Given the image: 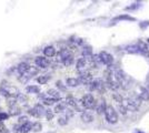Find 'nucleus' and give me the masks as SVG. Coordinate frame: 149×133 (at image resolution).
<instances>
[{
  "instance_id": "cd10ccee",
  "label": "nucleus",
  "mask_w": 149,
  "mask_h": 133,
  "mask_svg": "<svg viewBox=\"0 0 149 133\" xmlns=\"http://www.w3.org/2000/svg\"><path fill=\"white\" fill-rule=\"evenodd\" d=\"M113 97H114V100L118 103V104H120V103L124 102V98L121 97L119 93H114V94H113Z\"/></svg>"
},
{
  "instance_id": "dca6fc26",
  "label": "nucleus",
  "mask_w": 149,
  "mask_h": 133,
  "mask_svg": "<svg viewBox=\"0 0 149 133\" xmlns=\"http://www.w3.org/2000/svg\"><path fill=\"white\" fill-rule=\"evenodd\" d=\"M34 109L36 110V112H37V114L39 115V118H41V117H43L45 115V113H46V110H45V108H43V104H36L35 106H34Z\"/></svg>"
},
{
  "instance_id": "4be33fe9",
  "label": "nucleus",
  "mask_w": 149,
  "mask_h": 133,
  "mask_svg": "<svg viewBox=\"0 0 149 133\" xmlns=\"http://www.w3.org/2000/svg\"><path fill=\"white\" fill-rule=\"evenodd\" d=\"M43 130V124L39 122V121H37L35 123H32V126H31V131H34V132H40Z\"/></svg>"
},
{
  "instance_id": "4468645a",
  "label": "nucleus",
  "mask_w": 149,
  "mask_h": 133,
  "mask_svg": "<svg viewBox=\"0 0 149 133\" xmlns=\"http://www.w3.org/2000/svg\"><path fill=\"white\" fill-rule=\"evenodd\" d=\"M47 94L49 95L50 98L56 99V100H60V93H59V91L56 90V89H49V90L47 91Z\"/></svg>"
},
{
  "instance_id": "b1692460",
  "label": "nucleus",
  "mask_w": 149,
  "mask_h": 133,
  "mask_svg": "<svg viewBox=\"0 0 149 133\" xmlns=\"http://www.w3.org/2000/svg\"><path fill=\"white\" fill-rule=\"evenodd\" d=\"M49 80V76H39L37 78V82L39 84H46Z\"/></svg>"
},
{
  "instance_id": "423d86ee",
  "label": "nucleus",
  "mask_w": 149,
  "mask_h": 133,
  "mask_svg": "<svg viewBox=\"0 0 149 133\" xmlns=\"http://www.w3.org/2000/svg\"><path fill=\"white\" fill-rule=\"evenodd\" d=\"M102 88V81L100 79H95L89 83V90L90 91H96V90H100Z\"/></svg>"
},
{
  "instance_id": "9b49d317",
  "label": "nucleus",
  "mask_w": 149,
  "mask_h": 133,
  "mask_svg": "<svg viewBox=\"0 0 149 133\" xmlns=\"http://www.w3.org/2000/svg\"><path fill=\"white\" fill-rule=\"evenodd\" d=\"M21 113V109L20 106H18V104L14 105L11 108H9V115L11 117H16V115H19Z\"/></svg>"
},
{
  "instance_id": "2eb2a0df",
  "label": "nucleus",
  "mask_w": 149,
  "mask_h": 133,
  "mask_svg": "<svg viewBox=\"0 0 149 133\" xmlns=\"http://www.w3.org/2000/svg\"><path fill=\"white\" fill-rule=\"evenodd\" d=\"M95 108H96V111H97V113H98V114H101V113H105V110H106V108H107L106 102H105L104 100H101V101H100L99 104L96 105Z\"/></svg>"
},
{
  "instance_id": "5701e85b",
  "label": "nucleus",
  "mask_w": 149,
  "mask_h": 133,
  "mask_svg": "<svg viewBox=\"0 0 149 133\" xmlns=\"http://www.w3.org/2000/svg\"><path fill=\"white\" fill-rule=\"evenodd\" d=\"M65 103L68 105H71V106H76V105L78 104V102L76 101V99L73 98V97H71V95L66 98V102H65Z\"/></svg>"
},
{
  "instance_id": "6ab92c4d",
  "label": "nucleus",
  "mask_w": 149,
  "mask_h": 133,
  "mask_svg": "<svg viewBox=\"0 0 149 133\" xmlns=\"http://www.w3.org/2000/svg\"><path fill=\"white\" fill-rule=\"evenodd\" d=\"M66 103L65 102H61V103H58L56 106H55V109H54V111L55 113H61V112H65L66 111Z\"/></svg>"
},
{
  "instance_id": "7c9ffc66",
  "label": "nucleus",
  "mask_w": 149,
  "mask_h": 133,
  "mask_svg": "<svg viewBox=\"0 0 149 133\" xmlns=\"http://www.w3.org/2000/svg\"><path fill=\"white\" fill-rule=\"evenodd\" d=\"M127 52H130V53H136V52H138V48H137V46H129L127 47Z\"/></svg>"
},
{
  "instance_id": "4c0bfd02",
  "label": "nucleus",
  "mask_w": 149,
  "mask_h": 133,
  "mask_svg": "<svg viewBox=\"0 0 149 133\" xmlns=\"http://www.w3.org/2000/svg\"><path fill=\"white\" fill-rule=\"evenodd\" d=\"M136 133H144V132H140V131H138V132H136Z\"/></svg>"
},
{
  "instance_id": "e433bc0d",
  "label": "nucleus",
  "mask_w": 149,
  "mask_h": 133,
  "mask_svg": "<svg viewBox=\"0 0 149 133\" xmlns=\"http://www.w3.org/2000/svg\"><path fill=\"white\" fill-rule=\"evenodd\" d=\"M147 88H148V89H147V90H148V91H149V83L147 84Z\"/></svg>"
},
{
  "instance_id": "c756f323",
  "label": "nucleus",
  "mask_w": 149,
  "mask_h": 133,
  "mask_svg": "<svg viewBox=\"0 0 149 133\" xmlns=\"http://www.w3.org/2000/svg\"><path fill=\"white\" fill-rule=\"evenodd\" d=\"M118 111H119L121 114L126 115V114H127V108L122 104V103H120V104H118Z\"/></svg>"
},
{
  "instance_id": "1a4fd4ad",
  "label": "nucleus",
  "mask_w": 149,
  "mask_h": 133,
  "mask_svg": "<svg viewBox=\"0 0 149 133\" xmlns=\"http://www.w3.org/2000/svg\"><path fill=\"white\" fill-rule=\"evenodd\" d=\"M43 55L46 57H48V58L54 57L56 55V49H55L52 46H48V47H46V48L43 49Z\"/></svg>"
},
{
  "instance_id": "a878e982",
  "label": "nucleus",
  "mask_w": 149,
  "mask_h": 133,
  "mask_svg": "<svg viewBox=\"0 0 149 133\" xmlns=\"http://www.w3.org/2000/svg\"><path fill=\"white\" fill-rule=\"evenodd\" d=\"M57 101H59V100H56V99H52V98H45L43 100L45 105H52L55 102H57Z\"/></svg>"
},
{
  "instance_id": "f257e3e1",
  "label": "nucleus",
  "mask_w": 149,
  "mask_h": 133,
  "mask_svg": "<svg viewBox=\"0 0 149 133\" xmlns=\"http://www.w3.org/2000/svg\"><path fill=\"white\" fill-rule=\"evenodd\" d=\"M141 104V100L139 98V95H131L130 98L126 100V104H124L126 108L133 110V111H138V108Z\"/></svg>"
},
{
  "instance_id": "412c9836",
  "label": "nucleus",
  "mask_w": 149,
  "mask_h": 133,
  "mask_svg": "<svg viewBox=\"0 0 149 133\" xmlns=\"http://www.w3.org/2000/svg\"><path fill=\"white\" fill-rule=\"evenodd\" d=\"M67 84L69 85V87H78L79 85V81L77 78H68L67 79Z\"/></svg>"
},
{
  "instance_id": "c9c22d12",
  "label": "nucleus",
  "mask_w": 149,
  "mask_h": 133,
  "mask_svg": "<svg viewBox=\"0 0 149 133\" xmlns=\"http://www.w3.org/2000/svg\"><path fill=\"white\" fill-rule=\"evenodd\" d=\"M147 81H148V83H149V74H148V77H147Z\"/></svg>"
},
{
  "instance_id": "bb28decb",
  "label": "nucleus",
  "mask_w": 149,
  "mask_h": 133,
  "mask_svg": "<svg viewBox=\"0 0 149 133\" xmlns=\"http://www.w3.org/2000/svg\"><path fill=\"white\" fill-rule=\"evenodd\" d=\"M58 124H59V125H61V126L67 125V124H68V118H67L66 115L60 117V118L58 119Z\"/></svg>"
},
{
  "instance_id": "7ed1b4c3",
  "label": "nucleus",
  "mask_w": 149,
  "mask_h": 133,
  "mask_svg": "<svg viewBox=\"0 0 149 133\" xmlns=\"http://www.w3.org/2000/svg\"><path fill=\"white\" fill-rule=\"evenodd\" d=\"M80 103L85 109H92V108L96 106V101H95V98L92 97V94L84 95L80 100Z\"/></svg>"
},
{
  "instance_id": "f03ea898",
  "label": "nucleus",
  "mask_w": 149,
  "mask_h": 133,
  "mask_svg": "<svg viewBox=\"0 0 149 133\" xmlns=\"http://www.w3.org/2000/svg\"><path fill=\"white\" fill-rule=\"evenodd\" d=\"M105 114H106V120L111 123V124H115L118 122V114H117V111L115 110L113 106H107L106 110H105Z\"/></svg>"
},
{
  "instance_id": "39448f33",
  "label": "nucleus",
  "mask_w": 149,
  "mask_h": 133,
  "mask_svg": "<svg viewBox=\"0 0 149 133\" xmlns=\"http://www.w3.org/2000/svg\"><path fill=\"white\" fill-rule=\"evenodd\" d=\"M35 63L37 67L43 68V69H46V68L49 67V61H48V59L45 58V57H37L35 59Z\"/></svg>"
},
{
  "instance_id": "f8f14e48",
  "label": "nucleus",
  "mask_w": 149,
  "mask_h": 133,
  "mask_svg": "<svg viewBox=\"0 0 149 133\" xmlns=\"http://www.w3.org/2000/svg\"><path fill=\"white\" fill-rule=\"evenodd\" d=\"M139 98H140L141 101H149V91L146 88H140Z\"/></svg>"
},
{
  "instance_id": "2f4dec72",
  "label": "nucleus",
  "mask_w": 149,
  "mask_h": 133,
  "mask_svg": "<svg viewBox=\"0 0 149 133\" xmlns=\"http://www.w3.org/2000/svg\"><path fill=\"white\" fill-rule=\"evenodd\" d=\"M47 120H52L54 119V112L51 110H46V113H45Z\"/></svg>"
},
{
  "instance_id": "aec40b11",
  "label": "nucleus",
  "mask_w": 149,
  "mask_h": 133,
  "mask_svg": "<svg viewBox=\"0 0 149 133\" xmlns=\"http://www.w3.org/2000/svg\"><path fill=\"white\" fill-rule=\"evenodd\" d=\"M39 91H40V89H39L38 85H28V87L26 88V92H28V93L37 94V93H39Z\"/></svg>"
},
{
  "instance_id": "f704fd0d",
  "label": "nucleus",
  "mask_w": 149,
  "mask_h": 133,
  "mask_svg": "<svg viewBox=\"0 0 149 133\" xmlns=\"http://www.w3.org/2000/svg\"><path fill=\"white\" fill-rule=\"evenodd\" d=\"M56 85H57V88H59V89H60V90H62V91H65V90H66V87L62 84V82H61V81H57Z\"/></svg>"
},
{
  "instance_id": "20e7f679",
  "label": "nucleus",
  "mask_w": 149,
  "mask_h": 133,
  "mask_svg": "<svg viewBox=\"0 0 149 133\" xmlns=\"http://www.w3.org/2000/svg\"><path fill=\"white\" fill-rule=\"evenodd\" d=\"M99 59H100V62H102L104 64H106L108 67H110V65H113V63H114V58L111 55H109V53H107L105 51H101L99 53Z\"/></svg>"
},
{
  "instance_id": "6e6552de",
  "label": "nucleus",
  "mask_w": 149,
  "mask_h": 133,
  "mask_svg": "<svg viewBox=\"0 0 149 133\" xmlns=\"http://www.w3.org/2000/svg\"><path fill=\"white\" fill-rule=\"evenodd\" d=\"M6 101H7L8 106L11 108L18 103V98H17V95H8L6 97Z\"/></svg>"
},
{
  "instance_id": "a211bd4d",
  "label": "nucleus",
  "mask_w": 149,
  "mask_h": 133,
  "mask_svg": "<svg viewBox=\"0 0 149 133\" xmlns=\"http://www.w3.org/2000/svg\"><path fill=\"white\" fill-rule=\"evenodd\" d=\"M86 64H87V60H86L85 58H80L78 61H77L76 67H77V69H78L79 71H82L85 69Z\"/></svg>"
},
{
  "instance_id": "72a5a7b5",
  "label": "nucleus",
  "mask_w": 149,
  "mask_h": 133,
  "mask_svg": "<svg viewBox=\"0 0 149 133\" xmlns=\"http://www.w3.org/2000/svg\"><path fill=\"white\" fill-rule=\"evenodd\" d=\"M121 19H127V20H134L133 17H129V16H120V17H117L116 20H121Z\"/></svg>"
},
{
  "instance_id": "f3484780",
  "label": "nucleus",
  "mask_w": 149,
  "mask_h": 133,
  "mask_svg": "<svg viewBox=\"0 0 149 133\" xmlns=\"http://www.w3.org/2000/svg\"><path fill=\"white\" fill-rule=\"evenodd\" d=\"M81 53H82V56L85 57V58H90L92 56V48L90 46H86V47L82 48Z\"/></svg>"
},
{
  "instance_id": "58836bf2",
  "label": "nucleus",
  "mask_w": 149,
  "mask_h": 133,
  "mask_svg": "<svg viewBox=\"0 0 149 133\" xmlns=\"http://www.w3.org/2000/svg\"><path fill=\"white\" fill-rule=\"evenodd\" d=\"M49 133H54V132H49Z\"/></svg>"
},
{
  "instance_id": "0eeeda50",
  "label": "nucleus",
  "mask_w": 149,
  "mask_h": 133,
  "mask_svg": "<svg viewBox=\"0 0 149 133\" xmlns=\"http://www.w3.org/2000/svg\"><path fill=\"white\" fill-rule=\"evenodd\" d=\"M29 65L28 63L27 62H21V63H19L18 64V67H17V72L21 76V74H23V73H26L27 71H28V69H29Z\"/></svg>"
},
{
  "instance_id": "ea45409f",
  "label": "nucleus",
  "mask_w": 149,
  "mask_h": 133,
  "mask_svg": "<svg viewBox=\"0 0 149 133\" xmlns=\"http://www.w3.org/2000/svg\"><path fill=\"white\" fill-rule=\"evenodd\" d=\"M148 40H149V39H148Z\"/></svg>"
},
{
  "instance_id": "393cba45",
  "label": "nucleus",
  "mask_w": 149,
  "mask_h": 133,
  "mask_svg": "<svg viewBox=\"0 0 149 133\" xmlns=\"http://www.w3.org/2000/svg\"><path fill=\"white\" fill-rule=\"evenodd\" d=\"M72 62H73V57H72V55L68 56L67 58H65L64 61H62V63H64L66 67H69V65H71V64H72Z\"/></svg>"
},
{
  "instance_id": "473e14b6",
  "label": "nucleus",
  "mask_w": 149,
  "mask_h": 133,
  "mask_svg": "<svg viewBox=\"0 0 149 133\" xmlns=\"http://www.w3.org/2000/svg\"><path fill=\"white\" fill-rule=\"evenodd\" d=\"M8 118H9V114H8V113L0 112V122H2V121H5V120H7Z\"/></svg>"
},
{
  "instance_id": "9d476101",
  "label": "nucleus",
  "mask_w": 149,
  "mask_h": 133,
  "mask_svg": "<svg viewBox=\"0 0 149 133\" xmlns=\"http://www.w3.org/2000/svg\"><path fill=\"white\" fill-rule=\"evenodd\" d=\"M80 117H81L82 122H85V123H90V122L93 121V115L89 112H82Z\"/></svg>"
},
{
  "instance_id": "c85d7f7f",
  "label": "nucleus",
  "mask_w": 149,
  "mask_h": 133,
  "mask_svg": "<svg viewBox=\"0 0 149 133\" xmlns=\"http://www.w3.org/2000/svg\"><path fill=\"white\" fill-rule=\"evenodd\" d=\"M27 73H29L31 77H34V76H36L37 73H38V69L36 68V67H29V69H28V71H27Z\"/></svg>"
},
{
  "instance_id": "ddd939ff",
  "label": "nucleus",
  "mask_w": 149,
  "mask_h": 133,
  "mask_svg": "<svg viewBox=\"0 0 149 133\" xmlns=\"http://www.w3.org/2000/svg\"><path fill=\"white\" fill-rule=\"evenodd\" d=\"M31 126H32V123L27 121L26 123H23L20 125V132L21 133H28L31 131Z\"/></svg>"
}]
</instances>
